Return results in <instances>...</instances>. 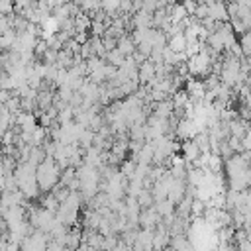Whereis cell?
I'll use <instances>...</instances> for the list:
<instances>
[{"instance_id":"e0dca14e","label":"cell","mask_w":251,"mask_h":251,"mask_svg":"<svg viewBox=\"0 0 251 251\" xmlns=\"http://www.w3.org/2000/svg\"><path fill=\"white\" fill-rule=\"evenodd\" d=\"M163 251H176V249H175V247H173V245H167V247H165V249H163Z\"/></svg>"},{"instance_id":"3957f363","label":"cell","mask_w":251,"mask_h":251,"mask_svg":"<svg viewBox=\"0 0 251 251\" xmlns=\"http://www.w3.org/2000/svg\"><path fill=\"white\" fill-rule=\"evenodd\" d=\"M139 226L141 227H147V229H153L159 222H161V216L155 212V208L151 206V208H143L141 212H139Z\"/></svg>"},{"instance_id":"5bb4252c","label":"cell","mask_w":251,"mask_h":251,"mask_svg":"<svg viewBox=\"0 0 251 251\" xmlns=\"http://www.w3.org/2000/svg\"><path fill=\"white\" fill-rule=\"evenodd\" d=\"M239 47H241V53L245 59H251V31H245L241 41H239Z\"/></svg>"},{"instance_id":"9c48e42d","label":"cell","mask_w":251,"mask_h":251,"mask_svg":"<svg viewBox=\"0 0 251 251\" xmlns=\"http://www.w3.org/2000/svg\"><path fill=\"white\" fill-rule=\"evenodd\" d=\"M116 49H118V51H122L126 57H129V55L135 51V41L131 39V35H129V33H124V35L118 39Z\"/></svg>"},{"instance_id":"7a4b0ae2","label":"cell","mask_w":251,"mask_h":251,"mask_svg":"<svg viewBox=\"0 0 251 251\" xmlns=\"http://www.w3.org/2000/svg\"><path fill=\"white\" fill-rule=\"evenodd\" d=\"M208 18L216 20V22H227V8L224 0H212L208 4Z\"/></svg>"},{"instance_id":"5b68a950","label":"cell","mask_w":251,"mask_h":251,"mask_svg":"<svg viewBox=\"0 0 251 251\" xmlns=\"http://www.w3.org/2000/svg\"><path fill=\"white\" fill-rule=\"evenodd\" d=\"M184 194H186V180L184 178H175L173 184H171V188H169V196L167 198L176 206L184 198Z\"/></svg>"},{"instance_id":"4fadbf2b","label":"cell","mask_w":251,"mask_h":251,"mask_svg":"<svg viewBox=\"0 0 251 251\" xmlns=\"http://www.w3.org/2000/svg\"><path fill=\"white\" fill-rule=\"evenodd\" d=\"M137 204L141 206V210H143V208H151V206L155 204L153 194H151V190H149V188H143V190L137 194Z\"/></svg>"},{"instance_id":"277c9868","label":"cell","mask_w":251,"mask_h":251,"mask_svg":"<svg viewBox=\"0 0 251 251\" xmlns=\"http://www.w3.org/2000/svg\"><path fill=\"white\" fill-rule=\"evenodd\" d=\"M155 73H157L155 63H153L151 59H145V61L137 67V80H139V84H147V82L155 76Z\"/></svg>"},{"instance_id":"8992f818","label":"cell","mask_w":251,"mask_h":251,"mask_svg":"<svg viewBox=\"0 0 251 251\" xmlns=\"http://www.w3.org/2000/svg\"><path fill=\"white\" fill-rule=\"evenodd\" d=\"M180 149H182V155H184L186 165H192V163L198 159V155L202 153V151L198 149V145L194 143V139H192V137H190V139H184V141H182V145H180Z\"/></svg>"},{"instance_id":"2e32d148","label":"cell","mask_w":251,"mask_h":251,"mask_svg":"<svg viewBox=\"0 0 251 251\" xmlns=\"http://www.w3.org/2000/svg\"><path fill=\"white\" fill-rule=\"evenodd\" d=\"M14 12V0H0V14L8 16Z\"/></svg>"},{"instance_id":"8fae6325","label":"cell","mask_w":251,"mask_h":251,"mask_svg":"<svg viewBox=\"0 0 251 251\" xmlns=\"http://www.w3.org/2000/svg\"><path fill=\"white\" fill-rule=\"evenodd\" d=\"M224 169V159L218 155V153H210L208 157V165H206V171L214 173V175H220Z\"/></svg>"},{"instance_id":"52a82bcc","label":"cell","mask_w":251,"mask_h":251,"mask_svg":"<svg viewBox=\"0 0 251 251\" xmlns=\"http://www.w3.org/2000/svg\"><path fill=\"white\" fill-rule=\"evenodd\" d=\"M131 25L133 27H153V14L145 10H137L131 14Z\"/></svg>"},{"instance_id":"30bf717a","label":"cell","mask_w":251,"mask_h":251,"mask_svg":"<svg viewBox=\"0 0 251 251\" xmlns=\"http://www.w3.org/2000/svg\"><path fill=\"white\" fill-rule=\"evenodd\" d=\"M153 208H155V212H157L161 218H167V216H173V214H175V204H173L169 198H165V200H161V202H155Z\"/></svg>"},{"instance_id":"6da1fadb","label":"cell","mask_w":251,"mask_h":251,"mask_svg":"<svg viewBox=\"0 0 251 251\" xmlns=\"http://www.w3.org/2000/svg\"><path fill=\"white\" fill-rule=\"evenodd\" d=\"M61 176V169L57 167L53 157H45L37 167H35V178H37V186L43 192H49Z\"/></svg>"},{"instance_id":"7c38bea8","label":"cell","mask_w":251,"mask_h":251,"mask_svg":"<svg viewBox=\"0 0 251 251\" xmlns=\"http://www.w3.org/2000/svg\"><path fill=\"white\" fill-rule=\"evenodd\" d=\"M104 61H106V63H110V65H114V67H122V65H124V61H126V55H124L122 51H118V49H112V51H108V53H106Z\"/></svg>"},{"instance_id":"9a60e30c","label":"cell","mask_w":251,"mask_h":251,"mask_svg":"<svg viewBox=\"0 0 251 251\" xmlns=\"http://www.w3.org/2000/svg\"><path fill=\"white\" fill-rule=\"evenodd\" d=\"M59 200L53 196V192H47L45 194V198H43V208H47V210H51V212H55L57 208H59Z\"/></svg>"},{"instance_id":"ba28073f","label":"cell","mask_w":251,"mask_h":251,"mask_svg":"<svg viewBox=\"0 0 251 251\" xmlns=\"http://www.w3.org/2000/svg\"><path fill=\"white\" fill-rule=\"evenodd\" d=\"M186 35L184 33H176V35H171L169 39H167V47L171 49V51H175V53H182V51H186Z\"/></svg>"}]
</instances>
